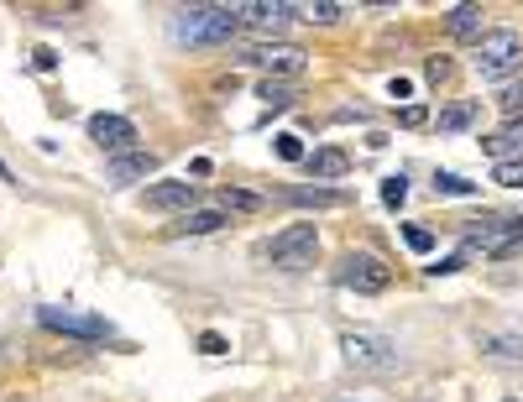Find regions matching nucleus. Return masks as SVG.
<instances>
[{"label": "nucleus", "instance_id": "39448f33", "mask_svg": "<svg viewBox=\"0 0 523 402\" xmlns=\"http://www.w3.org/2000/svg\"><path fill=\"white\" fill-rule=\"evenodd\" d=\"M340 288H356V293H388L393 288V267L372 251H351L340 256V272H335Z\"/></svg>", "mask_w": 523, "mask_h": 402}, {"label": "nucleus", "instance_id": "c85d7f7f", "mask_svg": "<svg viewBox=\"0 0 523 402\" xmlns=\"http://www.w3.org/2000/svg\"><path fill=\"white\" fill-rule=\"evenodd\" d=\"M32 63L42 68V74H53V68H58V53H53V47H37V53H32Z\"/></svg>", "mask_w": 523, "mask_h": 402}, {"label": "nucleus", "instance_id": "423d86ee", "mask_svg": "<svg viewBox=\"0 0 523 402\" xmlns=\"http://www.w3.org/2000/svg\"><path fill=\"white\" fill-rule=\"evenodd\" d=\"M37 324L53 329V335H74V340H110V335H116V329H110V319L84 314V309H58V303L37 309Z\"/></svg>", "mask_w": 523, "mask_h": 402}, {"label": "nucleus", "instance_id": "dca6fc26", "mask_svg": "<svg viewBox=\"0 0 523 402\" xmlns=\"http://www.w3.org/2000/svg\"><path fill=\"white\" fill-rule=\"evenodd\" d=\"M482 152H487V157H497V162H508V152H518V157H523V131L513 126V131L487 136V141H482Z\"/></svg>", "mask_w": 523, "mask_h": 402}, {"label": "nucleus", "instance_id": "6e6552de", "mask_svg": "<svg viewBox=\"0 0 523 402\" xmlns=\"http://www.w3.org/2000/svg\"><path fill=\"white\" fill-rule=\"evenodd\" d=\"M89 136H95V147L110 157H126L136 147V126L126 115H89Z\"/></svg>", "mask_w": 523, "mask_h": 402}, {"label": "nucleus", "instance_id": "f257e3e1", "mask_svg": "<svg viewBox=\"0 0 523 402\" xmlns=\"http://www.w3.org/2000/svg\"><path fill=\"white\" fill-rule=\"evenodd\" d=\"M236 32H241L236 6H189V11L173 16V37H178V42H194V47L231 42Z\"/></svg>", "mask_w": 523, "mask_h": 402}, {"label": "nucleus", "instance_id": "7ed1b4c3", "mask_svg": "<svg viewBox=\"0 0 523 402\" xmlns=\"http://www.w3.org/2000/svg\"><path fill=\"white\" fill-rule=\"evenodd\" d=\"M340 356L356 371H393L398 345L388 335H377V329H346V335H340Z\"/></svg>", "mask_w": 523, "mask_h": 402}, {"label": "nucleus", "instance_id": "6ab92c4d", "mask_svg": "<svg viewBox=\"0 0 523 402\" xmlns=\"http://www.w3.org/2000/svg\"><path fill=\"white\" fill-rule=\"evenodd\" d=\"M304 21H320V27H330V21H340V6L335 0H309V6H293Z\"/></svg>", "mask_w": 523, "mask_h": 402}, {"label": "nucleus", "instance_id": "c756f323", "mask_svg": "<svg viewBox=\"0 0 523 402\" xmlns=\"http://www.w3.org/2000/svg\"><path fill=\"white\" fill-rule=\"evenodd\" d=\"M461 267H466V256H445V262H435L429 272H435V277H450V272H461Z\"/></svg>", "mask_w": 523, "mask_h": 402}, {"label": "nucleus", "instance_id": "393cba45", "mask_svg": "<svg viewBox=\"0 0 523 402\" xmlns=\"http://www.w3.org/2000/svg\"><path fill=\"white\" fill-rule=\"evenodd\" d=\"M497 105H503V115H523V79L497 94Z\"/></svg>", "mask_w": 523, "mask_h": 402}, {"label": "nucleus", "instance_id": "f8f14e48", "mask_svg": "<svg viewBox=\"0 0 523 402\" xmlns=\"http://www.w3.org/2000/svg\"><path fill=\"white\" fill-rule=\"evenodd\" d=\"M304 162H309V173L320 178V183H335V178H346V173H351V157L340 152V147H320V152H309Z\"/></svg>", "mask_w": 523, "mask_h": 402}, {"label": "nucleus", "instance_id": "2eb2a0df", "mask_svg": "<svg viewBox=\"0 0 523 402\" xmlns=\"http://www.w3.org/2000/svg\"><path fill=\"white\" fill-rule=\"evenodd\" d=\"M482 6H456V11H450L445 16V27H450V37H476V32H482Z\"/></svg>", "mask_w": 523, "mask_h": 402}, {"label": "nucleus", "instance_id": "ddd939ff", "mask_svg": "<svg viewBox=\"0 0 523 402\" xmlns=\"http://www.w3.org/2000/svg\"><path fill=\"white\" fill-rule=\"evenodd\" d=\"M225 225V209H189V215H178L173 235H215Z\"/></svg>", "mask_w": 523, "mask_h": 402}, {"label": "nucleus", "instance_id": "aec40b11", "mask_svg": "<svg viewBox=\"0 0 523 402\" xmlns=\"http://www.w3.org/2000/svg\"><path fill=\"white\" fill-rule=\"evenodd\" d=\"M293 204H346V194H330V188H288Z\"/></svg>", "mask_w": 523, "mask_h": 402}, {"label": "nucleus", "instance_id": "a878e982", "mask_svg": "<svg viewBox=\"0 0 523 402\" xmlns=\"http://www.w3.org/2000/svg\"><path fill=\"white\" fill-rule=\"evenodd\" d=\"M278 157H283V162H304V141L293 136V131H283V136H278Z\"/></svg>", "mask_w": 523, "mask_h": 402}, {"label": "nucleus", "instance_id": "1a4fd4ad", "mask_svg": "<svg viewBox=\"0 0 523 402\" xmlns=\"http://www.w3.org/2000/svg\"><path fill=\"white\" fill-rule=\"evenodd\" d=\"M194 199H199V183H189V178H168V183H152L147 194H142V204L147 209H194Z\"/></svg>", "mask_w": 523, "mask_h": 402}, {"label": "nucleus", "instance_id": "4be33fe9", "mask_svg": "<svg viewBox=\"0 0 523 402\" xmlns=\"http://www.w3.org/2000/svg\"><path fill=\"white\" fill-rule=\"evenodd\" d=\"M403 246H408V251H419V256H424V251H435V230H424V225H403Z\"/></svg>", "mask_w": 523, "mask_h": 402}, {"label": "nucleus", "instance_id": "0eeeda50", "mask_svg": "<svg viewBox=\"0 0 523 402\" xmlns=\"http://www.w3.org/2000/svg\"><path fill=\"white\" fill-rule=\"evenodd\" d=\"M246 63H257V68H267V74H278V79H299L309 68V53L293 47V42H257L252 53H246Z\"/></svg>", "mask_w": 523, "mask_h": 402}, {"label": "nucleus", "instance_id": "2f4dec72", "mask_svg": "<svg viewBox=\"0 0 523 402\" xmlns=\"http://www.w3.org/2000/svg\"><path fill=\"white\" fill-rule=\"evenodd\" d=\"M0 183H11V168H6V162H0Z\"/></svg>", "mask_w": 523, "mask_h": 402}, {"label": "nucleus", "instance_id": "7c9ffc66", "mask_svg": "<svg viewBox=\"0 0 523 402\" xmlns=\"http://www.w3.org/2000/svg\"><path fill=\"white\" fill-rule=\"evenodd\" d=\"M398 121H403V126H424V121H429V110H424V105H408Z\"/></svg>", "mask_w": 523, "mask_h": 402}, {"label": "nucleus", "instance_id": "bb28decb", "mask_svg": "<svg viewBox=\"0 0 523 402\" xmlns=\"http://www.w3.org/2000/svg\"><path fill=\"white\" fill-rule=\"evenodd\" d=\"M220 204H225V209H262V199H257V194H241V188H225Z\"/></svg>", "mask_w": 523, "mask_h": 402}, {"label": "nucleus", "instance_id": "9b49d317", "mask_svg": "<svg viewBox=\"0 0 523 402\" xmlns=\"http://www.w3.org/2000/svg\"><path fill=\"white\" fill-rule=\"evenodd\" d=\"M152 173H157V152L110 157V183H136V178H152Z\"/></svg>", "mask_w": 523, "mask_h": 402}, {"label": "nucleus", "instance_id": "4468645a", "mask_svg": "<svg viewBox=\"0 0 523 402\" xmlns=\"http://www.w3.org/2000/svg\"><path fill=\"white\" fill-rule=\"evenodd\" d=\"M476 115H482L476 100H456V105L440 110V131H466V126H476Z\"/></svg>", "mask_w": 523, "mask_h": 402}, {"label": "nucleus", "instance_id": "a211bd4d", "mask_svg": "<svg viewBox=\"0 0 523 402\" xmlns=\"http://www.w3.org/2000/svg\"><path fill=\"white\" fill-rule=\"evenodd\" d=\"M435 194H445V199H471L476 183L461 178V173H435Z\"/></svg>", "mask_w": 523, "mask_h": 402}, {"label": "nucleus", "instance_id": "f3484780", "mask_svg": "<svg viewBox=\"0 0 523 402\" xmlns=\"http://www.w3.org/2000/svg\"><path fill=\"white\" fill-rule=\"evenodd\" d=\"M482 350L492 361H523V340H513V335H487Z\"/></svg>", "mask_w": 523, "mask_h": 402}, {"label": "nucleus", "instance_id": "f03ea898", "mask_svg": "<svg viewBox=\"0 0 523 402\" xmlns=\"http://www.w3.org/2000/svg\"><path fill=\"white\" fill-rule=\"evenodd\" d=\"M518 68H523V37L513 27L476 37V74L482 79H503V74H518Z\"/></svg>", "mask_w": 523, "mask_h": 402}, {"label": "nucleus", "instance_id": "b1692460", "mask_svg": "<svg viewBox=\"0 0 523 402\" xmlns=\"http://www.w3.org/2000/svg\"><path fill=\"white\" fill-rule=\"evenodd\" d=\"M403 199H408V178H403V173H393V178H382V204H393V209H398Z\"/></svg>", "mask_w": 523, "mask_h": 402}, {"label": "nucleus", "instance_id": "cd10ccee", "mask_svg": "<svg viewBox=\"0 0 523 402\" xmlns=\"http://www.w3.org/2000/svg\"><path fill=\"white\" fill-rule=\"evenodd\" d=\"M199 350H204V356H225V335H215V329H204V335H199Z\"/></svg>", "mask_w": 523, "mask_h": 402}, {"label": "nucleus", "instance_id": "20e7f679", "mask_svg": "<svg viewBox=\"0 0 523 402\" xmlns=\"http://www.w3.org/2000/svg\"><path fill=\"white\" fill-rule=\"evenodd\" d=\"M314 251H320V230L314 225H288L283 235H272L267 262L278 272H304V267H314Z\"/></svg>", "mask_w": 523, "mask_h": 402}, {"label": "nucleus", "instance_id": "5701e85b", "mask_svg": "<svg viewBox=\"0 0 523 402\" xmlns=\"http://www.w3.org/2000/svg\"><path fill=\"white\" fill-rule=\"evenodd\" d=\"M257 94H262V100H267L272 110H288V105H293V89H288V84H278V79H267Z\"/></svg>", "mask_w": 523, "mask_h": 402}, {"label": "nucleus", "instance_id": "412c9836", "mask_svg": "<svg viewBox=\"0 0 523 402\" xmlns=\"http://www.w3.org/2000/svg\"><path fill=\"white\" fill-rule=\"evenodd\" d=\"M492 183H503V188H523V157L497 162V168H492Z\"/></svg>", "mask_w": 523, "mask_h": 402}, {"label": "nucleus", "instance_id": "9d476101", "mask_svg": "<svg viewBox=\"0 0 523 402\" xmlns=\"http://www.w3.org/2000/svg\"><path fill=\"white\" fill-rule=\"evenodd\" d=\"M236 16L246 21V27H272V32H278L283 21L299 16V11H293L288 0H252V6H236Z\"/></svg>", "mask_w": 523, "mask_h": 402}, {"label": "nucleus", "instance_id": "473e14b6", "mask_svg": "<svg viewBox=\"0 0 523 402\" xmlns=\"http://www.w3.org/2000/svg\"><path fill=\"white\" fill-rule=\"evenodd\" d=\"M508 402H518V397H508Z\"/></svg>", "mask_w": 523, "mask_h": 402}]
</instances>
